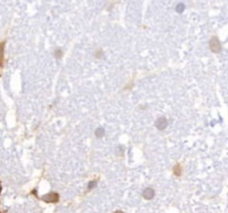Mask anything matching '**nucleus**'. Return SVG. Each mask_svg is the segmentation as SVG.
Listing matches in <instances>:
<instances>
[{
    "label": "nucleus",
    "mask_w": 228,
    "mask_h": 213,
    "mask_svg": "<svg viewBox=\"0 0 228 213\" xmlns=\"http://www.w3.org/2000/svg\"><path fill=\"white\" fill-rule=\"evenodd\" d=\"M177 9H178V10H177V11H179V13H182V11H183V9H185V6H184V5H182V3H180V5H178V6H177Z\"/></svg>",
    "instance_id": "9"
},
{
    "label": "nucleus",
    "mask_w": 228,
    "mask_h": 213,
    "mask_svg": "<svg viewBox=\"0 0 228 213\" xmlns=\"http://www.w3.org/2000/svg\"><path fill=\"white\" fill-rule=\"evenodd\" d=\"M103 134H105V130H103V128H98V129L95 131V135L97 138L103 137Z\"/></svg>",
    "instance_id": "5"
},
{
    "label": "nucleus",
    "mask_w": 228,
    "mask_h": 213,
    "mask_svg": "<svg viewBox=\"0 0 228 213\" xmlns=\"http://www.w3.org/2000/svg\"><path fill=\"white\" fill-rule=\"evenodd\" d=\"M61 56H62V50L56 49V51H55V57H56V58H60Z\"/></svg>",
    "instance_id": "8"
},
{
    "label": "nucleus",
    "mask_w": 228,
    "mask_h": 213,
    "mask_svg": "<svg viewBox=\"0 0 228 213\" xmlns=\"http://www.w3.org/2000/svg\"><path fill=\"white\" fill-rule=\"evenodd\" d=\"M96 184H97V182H96V181H91L90 183H89V190H90V189H93V186H96Z\"/></svg>",
    "instance_id": "10"
},
{
    "label": "nucleus",
    "mask_w": 228,
    "mask_h": 213,
    "mask_svg": "<svg viewBox=\"0 0 228 213\" xmlns=\"http://www.w3.org/2000/svg\"><path fill=\"white\" fill-rule=\"evenodd\" d=\"M3 44L0 43V67L3 66Z\"/></svg>",
    "instance_id": "6"
},
{
    "label": "nucleus",
    "mask_w": 228,
    "mask_h": 213,
    "mask_svg": "<svg viewBox=\"0 0 228 213\" xmlns=\"http://www.w3.org/2000/svg\"><path fill=\"white\" fill-rule=\"evenodd\" d=\"M41 199L44 201H46V202H48V203H56V202L59 201V195L57 193H55V192H51V193L45 194Z\"/></svg>",
    "instance_id": "2"
},
{
    "label": "nucleus",
    "mask_w": 228,
    "mask_h": 213,
    "mask_svg": "<svg viewBox=\"0 0 228 213\" xmlns=\"http://www.w3.org/2000/svg\"><path fill=\"white\" fill-rule=\"evenodd\" d=\"M155 124H156V128H157L158 130H164V129H166V128H167L168 121H167L166 118L160 117V118H158L157 120H156Z\"/></svg>",
    "instance_id": "3"
},
{
    "label": "nucleus",
    "mask_w": 228,
    "mask_h": 213,
    "mask_svg": "<svg viewBox=\"0 0 228 213\" xmlns=\"http://www.w3.org/2000/svg\"><path fill=\"white\" fill-rule=\"evenodd\" d=\"M209 48L214 53H218L221 50V46H220V41L218 40L217 37H213L209 41Z\"/></svg>",
    "instance_id": "1"
},
{
    "label": "nucleus",
    "mask_w": 228,
    "mask_h": 213,
    "mask_svg": "<svg viewBox=\"0 0 228 213\" xmlns=\"http://www.w3.org/2000/svg\"><path fill=\"white\" fill-rule=\"evenodd\" d=\"M142 195H144V198L147 199V200H150V199H152L155 196V191L152 188H147L144 190V192H142Z\"/></svg>",
    "instance_id": "4"
},
{
    "label": "nucleus",
    "mask_w": 228,
    "mask_h": 213,
    "mask_svg": "<svg viewBox=\"0 0 228 213\" xmlns=\"http://www.w3.org/2000/svg\"><path fill=\"white\" fill-rule=\"evenodd\" d=\"M115 213H124V212H123V211H116Z\"/></svg>",
    "instance_id": "11"
},
{
    "label": "nucleus",
    "mask_w": 228,
    "mask_h": 213,
    "mask_svg": "<svg viewBox=\"0 0 228 213\" xmlns=\"http://www.w3.org/2000/svg\"><path fill=\"white\" fill-rule=\"evenodd\" d=\"M174 173L176 174V175H180V174H182V169H180V165H179V164H177L176 167L174 168Z\"/></svg>",
    "instance_id": "7"
}]
</instances>
